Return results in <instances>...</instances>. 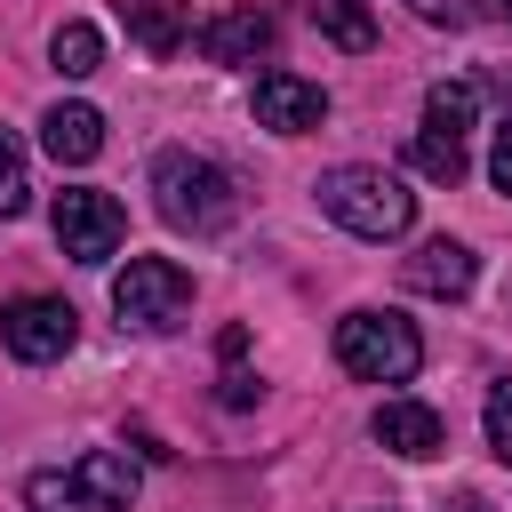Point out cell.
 <instances>
[{
  "label": "cell",
  "mask_w": 512,
  "mask_h": 512,
  "mask_svg": "<svg viewBox=\"0 0 512 512\" xmlns=\"http://www.w3.org/2000/svg\"><path fill=\"white\" fill-rule=\"evenodd\" d=\"M152 200H160V216H168L176 232H192V240L232 232V216H240V184H232L216 160L184 152V144H168V152L152 160Z\"/></svg>",
  "instance_id": "1"
},
{
  "label": "cell",
  "mask_w": 512,
  "mask_h": 512,
  "mask_svg": "<svg viewBox=\"0 0 512 512\" xmlns=\"http://www.w3.org/2000/svg\"><path fill=\"white\" fill-rule=\"evenodd\" d=\"M312 192H320V208H328L352 240H400V232L416 224V192H408L392 168H368V160L328 168Z\"/></svg>",
  "instance_id": "2"
},
{
  "label": "cell",
  "mask_w": 512,
  "mask_h": 512,
  "mask_svg": "<svg viewBox=\"0 0 512 512\" xmlns=\"http://www.w3.org/2000/svg\"><path fill=\"white\" fill-rule=\"evenodd\" d=\"M128 496H136V464L120 448H80L72 464H48L24 480L32 512H128Z\"/></svg>",
  "instance_id": "3"
},
{
  "label": "cell",
  "mask_w": 512,
  "mask_h": 512,
  "mask_svg": "<svg viewBox=\"0 0 512 512\" xmlns=\"http://www.w3.org/2000/svg\"><path fill=\"white\" fill-rule=\"evenodd\" d=\"M336 360H344V376H360V384H408V376L424 368V336H416V320H400V312H344V320H336Z\"/></svg>",
  "instance_id": "4"
},
{
  "label": "cell",
  "mask_w": 512,
  "mask_h": 512,
  "mask_svg": "<svg viewBox=\"0 0 512 512\" xmlns=\"http://www.w3.org/2000/svg\"><path fill=\"white\" fill-rule=\"evenodd\" d=\"M112 312L128 328H176L192 312V272L168 256H128V272L112 280Z\"/></svg>",
  "instance_id": "5"
},
{
  "label": "cell",
  "mask_w": 512,
  "mask_h": 512,
  "mask_svg": "<svg viewBox=\"0 0 512 512\" xmlns=\"http://www.w3.org/2000/svg\"><path fill=\"white\" fill-rule=\"evenodd\" d=\"M72 336H80V312H72L64 296H40V288H24V296H8V304H0V344H8L24 368H48V360H64V352H72Z\"/></svg>",
  "instance_id": "6"
},
{
  "label": "cell",
  "mask_w": 512,
  "mask_h": 512,
  "mask_svg": "<svg viewBox=\"0 0 512 512\" xmlns=\"http://www.w3.org/2000/svg\"><path fill=\"white\" fill-rule=\"evenodd\" d=\"M48 224H56V248H64L72 264H104V256L120 248V232H128L120 200H112V192H96V184H72V192H56Z\"/></svg>",
  "instance_id": "7"
},
{
  "label": "cell",
  "mask_w": 512,
  "mask_h": 512,
  "mask_svg": "<svg viewBox=\"0 0 512 512\" xmlns=\"http://www.w3.org/2000/svg\"><path fill=\"white\" fill-rule=\"evenodd\" d=\"M328 120V88L320 80H296V72H264L256 80V128L272 136H312Z\"/></svg>",
  "instance_id": "8"
},
{
  "label": "cell",
  "mask_w": 512,
  "mask_h": 512,
  "mask_svg": "<svg viewBox=\"0 0 512 512\" xmlns=\"http://www.w3.org/2000/svg\"><path fill=\"white\" fill-rule=\"evenodd\" d=\"M472 280H480V256H472L464 240H448V232L424 240V248L400 264V288H416V296H448V304L472 296Z\"/></svg>",
  "instance_id": "9"
},
{
  "label": "cell",
  "mask_w": 512,
  "mask_h": 512,
  "mask_svg": "<svg viewBox=\"0 0 512 512\" xmlns=\"http://www.w3.org/2000/svg\"><path fill=\"white\" fill-rule=\"evenodd\" d=\"M368 432H376L392 456H408V464H424V456L448 448V424H440V408H424V400H384Z\"/></svg>",
  "instance_id": "10"
},
{
  "label": "cell",
  "mask_w": 512,
  "mask_h": 512,
  "mask_svg": "<svg viewBox=\"0 0 512 512\" xmlns=\"http://www.w3.org/2000/svg\"><path fill=\"white\" fill-rule=\"evenodd\" d=\"M200 56H208V64H256V56H272V16H264V8H224V16H208V24H200Z\"/></svg>",
  "instance_id": "11"
},
{
  "label": "cell",
  "mask_w": 512,
  "mask_h": 512,
  "mask_svg": "<svg viewBox=\"0 0 512 512\" xmlns=\"http://www.w3.org/2000/svg\"><path fill=\"white\" fill-rule=\"evenodd\" d=\"M40 144H48L56 168H88V160L104 152V112H96V104H48Z\"/></svg>",
  "instance_id": "12"
},
{
  "label": "cell",
  "mask_w": 512,
  "mask_h": 512,
  "mask_svg": "<svg viewBox=\"0 0 512 512\" xmlns=\"http://www.w3.org/2000/svg\"><path fill=\"white\" fill-rule=\"evenodd\" d=\"M112 8H120L128 40H136L144 56H176V48H184V24H192L184 0H112Z\"/></svg>",
  "instance_id": "13"
},
{
  "label": "cell",
  "mask_w": 512,
  "mask_h": 512,
  "mask_svg": "<svg viewBox=\"0 0 512 512\" xmlns=\"http://www.w3.org/2000/svg\"><path fill=\"white\" fill-rule=\"evenodd\" d=\"M304 8H312L320 40H336L344 56H368V48H376V16H368V0H304Z\"/></svg>",
  "instance_id": "14"
},
{
  "label": "cell",
  "mask_w": 512,
  "mask_h": 512,
  "mask_svg": "<svg viewBox=\"0 0 512 512\" xmlns=\"http://www.w3.org/2000/svg\"><path fill=\"white\" fill-rule=\"evenodd\" d=\"M472 120H480V96H472V80H440V88L424 96V128H432V136H456V144H472Z\"/></svg>",
  "instance_id": "15"
},
{
  "label": "cell",
  "mask_w": 512,
  "mask_h": 512,
  "mask_svg": "<svg viewBox=\"0 0 512 512\" xmlns=\"http://www.w3.org/2000/svg\"><path fill=\"white\" fill-rule=\"evenodd\" d=\"M48 56H56V72H64V80H88V72L104 64V32H96V24H80V16H64V24H56V40H48Z\"/></svg>",
  "instance_id": "16"
},
{
  "label": "cell",
  "mask_w": 512,
  "mask_h": 512,
  "mask_svg": "<svg viewBox=\"0 0 512 512\" xmlns=\"http://www.w3.org/2000/svg\"><path fill=\"white\" fill-rule=\"evenodd\" d=\"M416 168H424L432 184H464V168H472V152H464L456 136H432V128H416Z\"/></svg>",
  "instance_id": "17"
},
{
  "label": "cell",
  "mask_w": 512,
  "mask_h": 512,
  "mask_svg": "<svg viewBox=\"0 0 512 512\" xmlns=\"http://www.w3.org/2000/svg\"><path fill=\"white\" fill-rule=\"evenodd\" d=\"M32 208V176H24V144L0 128V216H24Z\"/></svg>",
  "instance_id": "18"
},
{
  "label": "cell",
  "mask_w": 512,
  "mask_h": 512,
  "mask_svg": "<svg viewBox=\"0 0 512 512\" xmlns=\"http://www.w3.org/2000/svg\"><path fill=\"white\" fill-rule=\"evenodd\" d=\"M480 424H488V448L512 464V384H488V408H480Z\"/></svg>",
  "instance_id": "19"
},
{
  "label": "cell",
  "mask_w": 512,
  "mask_h": 512,
  "mask_svg": "<svg viewBox=\"0 0 512 512\" xmlns=\"http://www.w3.org/2000/svg\"><path fill=\"white\" fill-rule=\"evenodd\" d=\"M488 184L512 200V120H504V128H496V144H488Z\"/></svg>",
  "instance_id": "20"
},
{
  "label": "cell",
  "mask_w": 512,
  "mask_h": 512,
  "mask_svg": "<svg viewBox=\"0 0 512 512\" xmlns=\"http://www.w3.org/2000/svg\"><path fill=\"white\" fill-rule=\"evenodd\" d=\"M408 8H416L424 24H464V16H472V0H408Z\"/></svg>",
  "instance_id": "21"
},
{
  "label": "cell",
  "mask_w": 512,
  "mask_h": 512,
  "mask_svg": "<svg viewBox=\"0 0 512 512\" xmlns=\"http://www.w3.org/2000/svg\"><path fill=\"white\" fill-rule=\"evenodd\" d=\"M248 400H256V376L232 368V376H224V408H248Z\"/></svg>",
  "instance_id": "22"
},
{
  "label": "cell",
  "mask_w": 512,
  "mask_h": 512,
  "mask_svg": "<svg viewBox=\"0 0 512 512\" xmlns=\"http://www.w3.org/2000/svg\"><path fill=\"white\" fill-rule=\"evenodd\" d=\"M448 512H488V496H472V488H464V496H456Z\"/></svg>",
  "instance_id": "23"
},
{
  "label": "cell",
  "mask_w": 512,
  "mask_h": 512,
  "mask_svg": "<svg viewBox=\"0 0 512 512\" xmlns=\"http://www.w3.org/2000/svg\"><path fill=\"white\" fill-rule=\"evenodd\" d=\"M496 16H504V24H512V0H496Z\"/></svg>",
  "instance_id": "24"
}]
</instances>
